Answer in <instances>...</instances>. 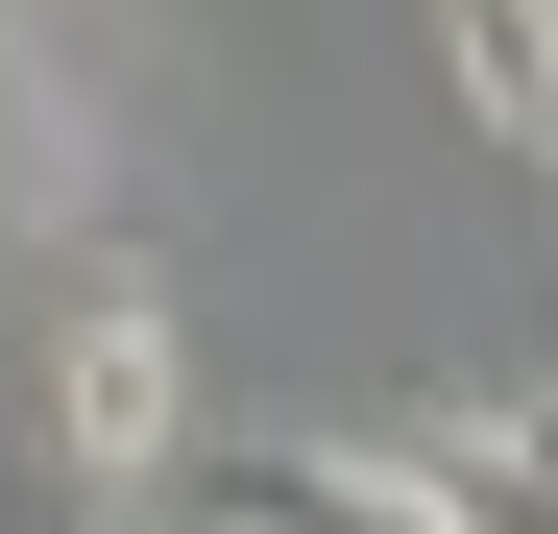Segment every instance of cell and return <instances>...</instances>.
Masks as SVG:
<instances>
[{
  "instance_id": "cell-1",
  "label": "cell",
  "mask_w": 558,
  "mask_h": 534,
  "mask_svg": "<svg viewBox=\"0 0 558 534\" xmlns=\"http://www.w3.org/2000/svg\"><path fill=\"white\" fill-rule=\"evenodd\" d=\"M25 389H49V462L98 486V510L195 462V316H170L146 267H73V292H49V365H25Z\"/></svg>"
},
{
  "instance_id": "cell-2",
  "label": "cell",
  "mask_w": 558,
  "mask_h": 534,
  "mask_svg": "<svg viewBox=\"0 0 558 534\" xmlns=\"http://www.w3.org/2000/svg\"><path fill=\"white\" fill-rule=\"evenodd\" d=\"M364 462H389L437 534H558V389H413Z\"/></svg>"
},
{
  "instance_id": "cell-3",
  "label": "cell",
  "mask_w": 558,
  "mask_h": 534,
  "mask_svg": "<svg viewBox=\"0 0 558 534\" xmlns=\"http://www.w3.org/2000/svg\"><path fill=\"white\" fill-rule=\"evenodd\" d=\"M219 534H437V510L364 462V437H243V462H219Z\"/></svg>"
},
{
  "instance_id": "cell-4",
  "label": "cell",
  "mask_w": 558,
  "mask_h": 534,
  "mask_svg": "<svg viewBox=\"0 0 558 534\" xmlns=\"http://www.w3.org/2000/svg\"><path fill=\"white\" fill-rule=\"evenodd\" d=\"M437 73H461V122H486V146H534V98H558V0H437Z\"/></svg>"
},
{
  "instance_id": "cell-5",
  "label": "cell",
  "mask_w": 558,
  "mask_h": 534,
  "mask_svg": "<svg viewBox=\"0 0 558 534\" xmlns=\"http://www.w3.org/2000/svg\"><path fill=\"white\" fill-rule=\"evenodd\" d=\"M122 534H219V510H146V486H122Z\"/></svg>"
},
{
  "instance_id": "cell-6",
  "label": "cell",
  "mask_w": 558,
  "mask_h": 534,
  "mask_svg": "<svg viewBox=\"0 0 558 534\" xmlns=\"http://www.w3.org/2000/svg\"><path fill=\"white\" fill-rule=\"evenodd\" d=\"M534 170H558V98H534Z\"/></svg>"
}]
</instances>
